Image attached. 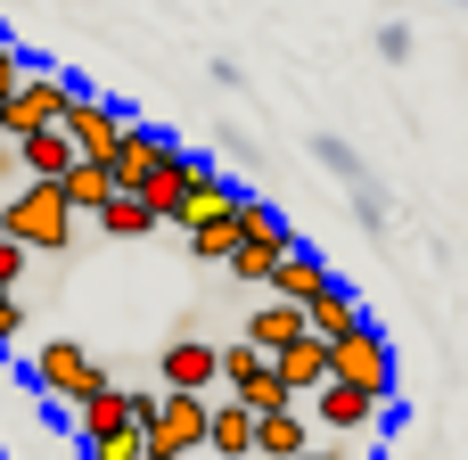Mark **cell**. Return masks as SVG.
Listing matches in <instances>:
<instances>
[{"instance_id":"cell-1","label":"cell","mask_w":468,"mask_h":460,"mask_svg":"<svg viewBox=\"0 0 468 460\" xmlns=\"http://www.w3.org/2000/svg\"><path fill=\"white\" fill-rule=\"evenodd\" d=\"M74 189L66 181H25L8 206H0V239H25L33 255H74Z\"/></svg>"},{"instance_id":"cell-2","label":"cell","mask_w":468,"mask_h":460,"mask_svg":"<svg viewBox=\"0 0 468 460\" xmlns=\"http://www.w3.org/2000/svg\"><path fill=\"white\" fill-rule=\"evenodd\" d=\"M197 453H214V403L206 395H181V387H156L148 460H197Z\"/></svg>"},{"instance_id":"cell-3","label":"cell","mask_w":468,"mask_h":460,"mask_svg":"<svg viewBox=\"0 0 468 460\" xmlns=\"http://www.w3.org/2000/svg\"><path fill=\"white\" fill-rule=\"evenodd\" d=\"M66 107H74V82H66V74H49V66H33V74L0 99V123H8V140H25V132L66 123Z\"/></svg>"},{"instance_id":"cell-4","label":"cell","mask_w":468,"mask_h":460,"mask_svg":"<svg viewBox=\"0 0 468 460\" xmlns=\"http://www.w3.org/2000/svg\"><path fill=\"white\" fill-rule=\"evenodd\" d=\"M288 222H280V206H263V198H247V247L230 255V280H255V288H271V272L288 263Z\"/></svg>"},{"instance_id":"cell-5","label":"cell","mask_w":468,"mask_h":460,"mask_svg":"<svg viewBox=\"0 0 468 460\" xmlns=\"http://www.w3.org/2000/svg\"><path fill=\"white\" fill-rule=\"evenodd\" d=\"M33 387H41V395H58V403H82L90 387H107V370L90 362V346H74V337H49V346L33 354Z\"/></svg>"},{"instance_id":"cell-6","label":"cell","mask_w":468,"mask_h":460,"mask_svg":"<svg viewBox=\"0 0 468 460\" xmlns=\"http://www.w3.org/2000/svg\"><path fill=\"white\" fill-rule=\"evenodd\" d=\"M329 354H337V379H354V387H370V395H387L395 387V354H387V337L362 321L354 337H329Z\"/></svg>"},{"instance_id":"cell-7","label":"cell","mask_w":468,"mask_h":460,"mask_svg":"<svg viewBox=\"0 0 468 460\" xmlns=\"http://www.w3.org/2000/svg\"><path fill=\"white\" fill-rule=\"evenodd\" d=\"M8 156H16V173H25V181H66V173L82 165V148H74V132H66V123L8 140Z\"/></svg>"},{"instance_id":"cell-8","label":"cell","mask_w":468,"mask_h":460,"mask_svg":"<svg viewBox=\"0 0 468 460\" xmlns=\"http://www.w3.org/2000/svg\"><path fill=\"white\" fill-rule=\"evenodd\" d=\"M148 412H156V395H123V387H90V395L74 403L82 444H90V436H115V428H148Z\"/></svg>"},{"instance_id":"cell-9","label":"cell","mask_w":468,"mask_h":460,"mask_svg":"<svg viewBox=\"0 0 468 460\" xmlns=\"http://www.w3.org/2000/svg\"><path fill=\"white\" fill-rule=\"evenodd\" d=\"M66 132H74V148H82V156H115V140H123L132 123H123V107H115V99H90V91H74V107H66Z\"/></svg>"},{"instance_id":"cell-10","label":"cell","mask_w":468,"mask_h":460,"mask_svg":"<svg viewBox=\"0 0 468 460\" xmlns=\"http://www.w3.org/2000/svg\"><path fill=\"white\" fill-rule=\"evenodd\" d=\"M189 165H197V156H189V148L173 140V148H165V156L148 165V181H140V198H148V206H156V214H165L173 230L189 222Z\"/></svg>"},{"instance_id":"cell-11","label":"cell","mask_w":468,"mask_h":460,"mask_svg":"<svg viewBox=\"0 0 468 460\" xmlns=\"http://www.w3.org/2000/svg\"><path fill=\"white\" fill-rule=\"evenodd\" d=\"M165 387H181V395L222 387V346H206V337H173V346H165Z\"/></svg>"},{"instance_id":"cell-12","label":"cell","mask_w":468,"mask_h":460,"mask_svg":"<svg viewBox=\"0 0 468 460\" xmlns=\"http://www.w3.org/2000/svg\"><path fill=\"white\" fill-rule=\"evenodd\" d=\"M181 239H189V255H206V263H230V255L247 247V198H239V206H222V214H206V222H189Z\"/></svg>"},{"instance_id":"cell-13","label":"cell","mask_w":468,"mask_h":460,"mask_svg":"<svg viewBox=\"0 0 468 460\" xmlns=\"http://www.w3.org/2000/svg\"><path fill=\"white\" fill-rule=\"evenodd\" d=\"M247 337L263 346V354H280V346H296V337H313V313L304 305H288V296H271L263 288V313L247 321Z\"/></svg>"},{"instance_id":"cell-14","label":"cell","mask_w":468,"mask_h":460,"mask_svg":"<svg viewBox=\"0 0 468 460\" xmlns=\"http://www.w3.org/2000/svg\"><path fill=\"white\" fill-rule=\"evenodd\" d=\"M378 403H387V395H370V387H354V379H329V387L313 395L321 428H370V420H378Z\"/></svg>"},{"instance_id":"cell-15","label":"cell","mask_w":468,"mask_h":460,"mask_svg":"<svg viewBox=\"0 0 468 460\" xmlns=\"http://www.w3.org/2000/svg\"><path fill=\"white\" fill-rule=\"evenodd\" d=\"M313 403H288V412H263V460H296L313 453Z\"/></svg>"},{"instance_id":"cell-16","label":"cell","mask_w":468,"mask_h":460,"mask_svg":"<svg viewBox=\"0 0 468 460\" xmlns=\"http://www.w3.org/2000/svg\"><path fill=\"white\" fill-rule=\"evenodd\" d=\"M165 148H173V132H140V123H132V132L115 140V156H107V165H115V181H123V189H140V181H148V165H156Z\"/></svg>"},{"instance_id":"cell-17","label":"cell","mask_w":468,"mask_h":460,"mask_svg":"<svg viewBox=\"0 0 468 460\" xmlns=\"http://www.w3.org/2000/svg\"><path fill=\"white\" fill-rule=\"evenodd\" d=\"M321 288H329V263H321L313 247H288V263L271 272V296H288V305H313Z\"/></svg>"},{"instance_id":"cell-18","label":"cell","mask_w":468,"mask_h":460,"mask_svg":"<svg viewBox=\"0 0 468 460\" xmlns=\"http://www.w3.org/2000/svg\"><path fill=\"white\" fill-rule=\"evenodd\" d=\"M304 313H313V329H321V337H354V329H362V296H354L346 280H329Z\"/></svg>"},{"instance_id":"cell-19","label":"cell","mask_w":468,"mask_h":460,"mask_svg":"<svg viewBox=\"0 0 468 460\" xmlns=\"http://www.w3.org/2000/svg\"><path fill=\"white\" fill-rule=\"evenodd\" d=\"M222 206H239V189L197 156V165H189V222H206V214H222ZM189 222H181V230H189Z\"/></svg>"},{"instance_id":"cell-20","label":"cell","mask_w":468,"mask_h":460,"mask_svg":"<svg viewBox=\"0 0 468 460\" xmlns=\"http://www.w3.org/2000/svg\"><path fill=\"white\" fill-rule=\"evenodd\" d=\"M156 222H165V214H156V206H148L140 189H123V198H115V206L99 214V230H107V239H140V230H156Z\"/></svg>"},{"instance_id":"cell-21","label":"cell","mask_w":468,"mask_h":460,"mask_svg":"<svg viewBox=\"0 0 468 460\" xmlns=\"http://www.w3.org/2000/svg\"><path fill=\"white\" fill-rule=\"evenodd\" d=\"M263 370H271V354H263L255 337H230V346H222V387H230V395H247Z\"/></svg>"},{"instance_id":"cell-22","label":"cell","mask_w":468,"mask_h":460,"mask_svg":"<svg viewBox=\"0 0 468 460\" xmlns=\"http://www.w3.org/2000/svg\"><path fill=\"white\" fill-rule=\"evenodd\" d=\"M82 460H148V428H115V436H90Z\"/></svg>"},{"instance_id":"cell-23","label":"cell","mask_w":468,"mask_h":460,"mask_svg":"<svg viewBox=\"0 0 468 460\" xmlns=\"http://www.w3.org/2000/svg\"><path fill=\"white\" fill-rule=\"evenodd\" d=\"M296 460H346V453H337V444H313V453H296Z\"/></svg>"},{"instance_id":"cell-24","label":"cell","mask_w":468,"mask_h":460,"mask_svg":"<svg viewBox=\"0 0 468 460\" xmlns=\"http://www.w3.org/2000/svg\"><path fill=\"white\" fill-rule=\"evenodd\" d=\"M197 460H214V453H197Z\"/></svg>"}]
</instances>
